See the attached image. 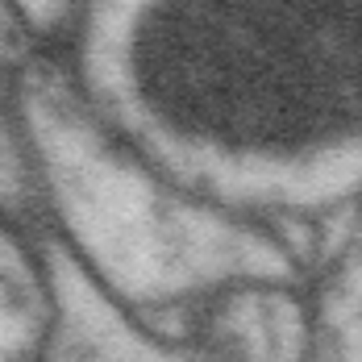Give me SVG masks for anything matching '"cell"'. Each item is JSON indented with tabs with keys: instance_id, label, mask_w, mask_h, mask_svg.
I'll use <instances>...</instances> for the list:
<instances>
[{
	"instance_id": "cell-1",
	"label": "cell",
	"mask_w": 362,
	"mask_h": 362,
	"mask_svg": "<svg viewBox=\"0 0 362 362\" xmlns=\"http://www.w3.org/2000/svg\"><path fill=\"white\" fill-rule=\"evenodd\" d=\"M354 63V0H154L129 46L167 134L275 167L350 138Z\"/></svg>"
}]
</instances>
